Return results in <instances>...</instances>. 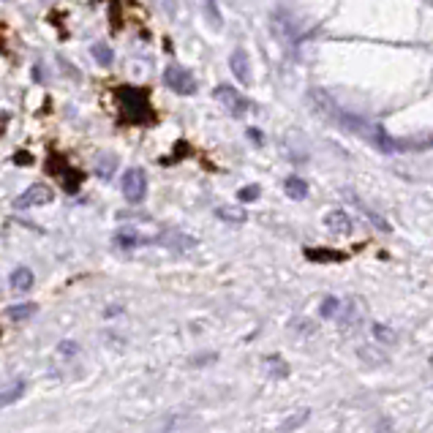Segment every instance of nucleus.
<instances>
[{
	"label": "nucleus",
	"instance_id": "1",
	"mask_svg": "<svg viewBox=\"0 0 433 433\" xmlns=\"http://www.w3.org/2000/svg\"><path fill=\"white\" fill-rule=\"evenodd\" d=\"M118 107H120V120L133 126H147L156 120V112L150 107V93L145 87H118L115 90Z\"/></svg>",
	"mask_w": 433,
	"mask_h": 433
},
{
	"label": "nucleus",
	"instance_id": "2",
	"mask_svg": "<svg viewBox=\"0 0 433 433\" xmlns=\"http://www.w3.org/2000/svg\"><path fill=\"white\" fill-rule=\"evenodd\" d=\"M46 169L52 174H57V180L63 183V188H66L68 194L80 191V185H82V172L74 169V167H68V161H66L63 156H52V158L46 161Z\"/></svg>",
	"mask_w": 433,
	"mask_h": 433
},
{
	"label": "nucleus",
	"instance_id": "3",
	"mask_svg": "<svg viewBox=\"0 0 433 433\" xmlns=\"http://www.w3.org/2000/svg\"><path fill=\"white\" fill-rule=\"evenodd\" d=\"M147 194V174L139 167H131L129 172L123 174V196L129 199L131 205H139Z\"/></svg>",
	"mask_w": 433,
	"mask_h": 433
},
{
	"label": "nucleus",
	"instance_id": "4",
	"mask_svg": "<svg viewBox=\"0 0 433 433\" xmlns=\"http://www.w3.org/2000/svg\"><path fill=\"white\" fill-rule=\"evenodd\" d=\"M164 85L174 90V93H180V95H191V93H196V80H194V74L188 71V68H183V66H169L167 71H164Z\"/></svg>",
	"mask_w": 433,
	"mask_h": 433
},
{
	"label": "nucleus",
	"instance_id": "5",
	"mask_svg": "<svg viewBox=\"0 0 433 433\" xmlns=\"http://www.w3.org/2000/svg\"><path fill=\"white\" fill-rule=\"evenodd\" d=\"M55 199V194H52V188L49 185H44V183H36V185H30L28 191H22L17 199H14V208L17 210H28V208H42V205H49Z\"/></svg>",
	"mask_w": 433,
	"mask_h": 433
},
{
	"label": "nucleus",
	"instance_id": "6",
	"mask_svg": "<svg viewBox=\"0 0 433 433\" xmlns=\"http://www.w3.org/2000/svg\"><path fill=\"white\" fill-rule=\"evenodd\" d=\"M216 98L223 104V109H226L229 115H234V118H243V115L248 112V101H246V95H240L234 87L218 85L216 87Z\"/></svg>",
	"mask_w": 433,
	"mask_h": 433
},
{
	"label": "nucleus",
	"instance_id": "7",
	"mask_svg": "<svg viewBox=\"0 0 433 433\" xmlns=\"http://www.w3.org/2000/svg\"><path fill=\"white\" fill-rule=\"evenodd\" d=\"M360 316H362V308H360V300H357V297L344 300L341 308H338V313H335V319H338V324H341L344 330H351V327L360 322Z\"/></svg>",
	"mask_w": 433,
	"mask_h": 433
},
{
	"label": "nucleus",
	"instance_id": "8",
	"mask_svg": "<svg viewBox=\"0 0 433 433\" xmlns=\"http://www.w3.org/2000/svg\"><path fill=\"white\" fill-rule=\"evenodd\" d=\"M229 66H232V74L237 77V82H243V85H251V66H248V55H246V49H234L232 52V57H229Z\"/></svg>",
	"mask_w": 433,
	"mask_h": 433
},
{
	"label": "nucleus",
	"instance_id": "9",
	"mask_svg": "<svg viewBox=\"0 0 433 433\" xmlns=\"http://www.w3.org/2000/svg\"><path fill=\"white\" fill-rule=\"evenodd\" d=\"M161 246H167V248H172V251H188V248H194L196 246V240L191 237V234H183V232H161L158 237H156Z\"/></svg>",
	"mask_w": 433,
	"mask_h": 433
},
{
	"label": "nucleus",
	"instance_id": "10",
	"mask_svg": "<svg viewBox=\"0 0 433 433\" xmlns=\"http://www.w3.org/2000/svg\"><path fill=\"white\" fill-rule=\"evenodd\" d=\"M112 240H115L118 248H139V246H147V237L139 234V232H133V229H120V232H115Z\"/></svg>",
	"mask_w": 433,
	"mask_h": 433
},
{
	"label": "nucleus",
	"instance_id": "11",
	"mask_svg": "<svg viewBox=\"0 0 433 433\" xmlns=\"http://www.w3.org/2000/svg\"><path fill=\"white\" fill-rule=\"evenodd\" d=\"M324 223H327V229L330 232H335V234H349L351 232V221L344 210H330L327 216H324Z\"/></svg>",
	"mask_w": 433,
	"mask_h": 433
},
{
	"label": "nucleus",
	"instance_id": "12",
	"mask_svg": "<svg viewBox=\"0 0 433 433\" xmlns=\"http://www.w3.org/2000/svg\"><path fill=\"white\" fill-rule=\"evenodd\" d=\"M93 169H95V174H98L101 180H109V177L115 174V169H118V156H112V153H101V156L95 158Z\"/></svg>",
	"mask_w": 433,
	"mask_h": 433
},
{
	"label": "nucleus",
	"instance_id": "13",
	"mask_svg": "<svg viewBox=\"0 0 433 433\" xmlns=\"http://www.w3.org/2000/svg\"><path fill=\"white\" fill-rule=\"evenodd\" d=\"M11 286H14V292H28L33 286V273L28 267H17L11 273Z\"/></svg>",
	"mask_w": 433,
	"mask_h": 433
},
{
	"label": "nucleus",
	"instance_id": "14",
	"mask_svg": "<svg viewBox=\"0 0 433 433\" xmlns=\"http://www.w3.org/2000/svg\"><path fill=\"white\" fill-rule=\"evenodd\" d=\"M264 371H267V376H273V379H286V376H289V365H286L281 357H267V360H264Z\"/></svg>",
	"mask_w": 433,
	"mask_h": 433
},
{
	"label": "nucleus",
	"instance_id": "15",
	"mask_svg": "<svg viewBox=\"0 0 433 433\" xmlns=\"http://www.w3.org/2000/svg\"><path fill=\"white\" fill-rule=\"evenodd\" d=\"M284 191H286L289 199H305L308 196V185H305V180H300V177H286Z\"/></svg>",
	"mask_w": 433,
	"mask_h": 433
},
{
	"label": "nucleus",
	"instance_id": "16",
	"mask_svg": "<svg viewBox=\"0 0 433 433\" xmlns=\"http://www.w3.org/2000/svg\"><path fill=\"white\" fill-rule=\"evenodd\" d=\"M305 257L311 261H344L347 259V254H341V251H327V248H308Z\"/></svg>",
	"mask_w": 433,
	"mask_h": 433
},
{
	"label": "nucleus",
	"instance_id": "17",
	"mask_svg": "<svg viewBox=\"0 0 433 433\" xmlns=\"http://www.w3.org/2000/svg\"><path fill=\"white\" fill-rule=\"evenodd\" d=\"M216 216L226 223H243L246 221V210L243 208H232V205H223V208H216Z\"/></svg>",
	"mask_w": 433,
	"mask_h": 433
},
{
	"label": "nucleus",
	"instance_id": "18",
	"mask_svg": "<svg viewBox=\"0 0 433 433\" xmlns=\"http://www.w3.org/2000/svg\"><path fill=\"white\" fill-rule=\"evenodd\" d=\"M6 313H8V319H11V322H25V319H30V316H33V313H36V305L33 303H22V305H11V308H8V311H6Z\"/></svg>",
	"mask_w": 433,
	"mask_h": 433
},
{
	"label": "nucleus",
	"instance_id": "19",
	"mask_svg": "<svg viewBox=\"0 0 433 433\" xmlns=\"http://www.w3.org/2000/svg\"><path fill=\"white\" fill-rule=\"evenodd\" d=\"M93 57H95V63H101V66H112V60H115V52H112V46H107V44H93Z\"/></svg>",
	"mask_w": 433,
	"mask_h": 433
},
{
	"label": "nucleus",
	"instance_id": "20",
	"mask_svg": "<svg viewBox=\"0 0 433 433\" xmlns=\"http://www.w3.org/2000/svg\"><path fill=\"white\" fill-rule=\"evenodd\" d=\"M25 392V382H17L14 387H8V390H0V409L3 406H8V403H14V400H19V395Z\"/></svg>",
	"mask_w": 433,
	"mask_h": 433
},
{
	"label": "nucleus",
	"instance_id": "21",
	"mask_svg": "<svg viewBox=\"0 0 433 433\" xmlns=\"http://www.w3.org/2000/svg\"><path fill=\"white\" fill-rule=\"evenodd\" d=\"M374 338L382 341V344H387V347H392L398 341V335L392 333L390 327H385V324H374Z\"/></svg>",
	"mask_w": 433,
	"mask_h": 433
},
{
	"label": "nucleus",
	"instance_id": "22",
	"mask_svg": "<svg viewBox=\"0 0 433 433\" xmlns=\"http://www.w3.org/2000/svg\"><path fill=\"white\" fill-rule=\"evenodd\" d=\"M338 308H341V300H335V297H327V300L322 303V308H319V313H322V319H335Z\"/></svg>",
	"mask_w": 433,
	"mask_h": 433
},
{
	"label": "nucleus",
	"instance_id": "23",
	"mask_svg": "<svg viewBox=\"0 0 433 433\" xmlns=\"http://www.w3.org/2000/svg\"><path fill=\"white\" fill-rule=\"evenodd\" d=\"M259 194H261L259 185H246V188H240V191H237V199H240V202H257V199H259Z\"/></svg>",
	"mask_w": 433,
	"mask_h": 433
},
{
	"label": "nucleus",
	"instance_id": "24",
	"mask_svg": "<svg viewBox=\"0 0 433 433\" xmlns=\"http://www.w3.org/2000/svg\"><path fill=\"white\" fill-rule=\"evenodd\" d=\"M305 417H308V412H297V414H292V420H286V423H284V425H281V428H284V431H292V428H297V425H303L305 423Z\"/></svg>",
	"mask_w": 433,
	"mask_h": 433
},
{
	"label": "nucleus",
	"instance_id": "25",
	"mask_svg": "<svg viewBox=\"0 0 433 433\" xmlns=\"http://www.w3.org/2000/svg\"><path fill=\"white\" fill-rule=\"evenodd\" d=\"M205 8H208V14L213 17V22H216V28H218V25H221V17H218L216 0H205Z\"/></svg>",
	"mask_w": 433,
	"mask_h": 433
},
{
	"label": "nucleus",
	"instance_id": "26",
	"mask_svg": "<svg viewBox=\"0 0 433 433\" xmlns=\"http://www.w3.org/2000/svg\"><path fill=\"white\" fill-rule=\"evenodd\" d=\"M14 161H17V164H30V161H33V156H30V153H17V158H14Z\"/></svg>",
	"mask_w": 433,
	"mask_h": 433
},
{
	"label": "nucleus",
	"instance_id": "27",
	"mask_svg": "<svg viewBox=\"0 0 433 433\" xmlns=\"http://www.w3.org/2000/svg\"><path fill=\"white\" fill-rule=\"evenodd\" d=\"M248 136H251V142H257V145H261V136H259V131H257V129L248 131Z\"/></svg>",
	"mask_w": 433,
	"mask_h": 433
},
{
	"label": "nucleus",
	"instance_id": "28",
	"mask_svg": "<svg viewBox=\"0 0 433 433\" xmlns=\"http://www.w3.org/2000/svg\"><path fill=\"white\" fill-rule=\"evenodd\" d=\"M431 365H433V357H431Z\"/></svg>",
	"mask_w": 433,
	"mask_h": 433
}]
</instances>
